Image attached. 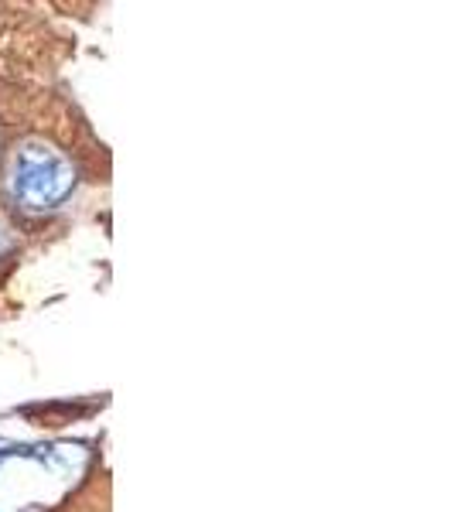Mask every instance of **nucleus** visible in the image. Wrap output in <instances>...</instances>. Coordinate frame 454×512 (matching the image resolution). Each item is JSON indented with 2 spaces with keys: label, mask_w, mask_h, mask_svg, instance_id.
<instances>
[{
  "label": "nucleus",
  "mask_w": 454,
  "mask_h": 512,
  "mask_svg": "<svg viewBox=\"0 0 454 512\" xmlns=\"http://www.w3.org/2000/svg\"><path fill=\"white\" fill-rule=\"evenodd\" d=\"M76 164L65 158L62 151L41 144V140H24L11 158V195L21 209L28 212H48L59 209L65 198L76 188Z\"/></svg>",
  "instance_id": "nucleus-1"
}]
</instances>
